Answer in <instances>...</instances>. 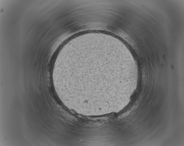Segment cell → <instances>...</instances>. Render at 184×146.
Wrapping results in <instances>:
<instances>
[{"mask_svg": "<svg viewBox=\"0 0 184 146\" xmlns=\"http://www.w3.org/2000/svg\"><path fill=\"white\" fill-rule=\"evenodd\" d=\"M90 64H80L75 68L65 67L64 78L70 90L81 101L86 103L102 101L106 87L113 84L123 75H130L114 61L113 55L105 53Z\"/></svg>", "mask_w": 184, "mask_h": 146, "instance_id": "cell-1", "label": "cell"}]
</instances>
